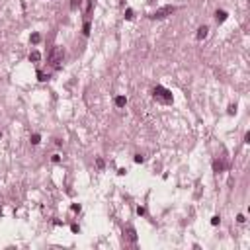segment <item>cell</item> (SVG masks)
<instances>
[{"label": "cell", "mask_w": 250, "mask_h": 250, "mask_svg": "<svg viewBox=\"0 0 250 250\" xmlns=\"http://www.w3.org/2000/svg\"><path fill=\"white\" fill-rule=\"evenodd\" d=\"M235 111H237V106H229V113L233 115V113H235Z\"/></svg>", "instance_id": "ffe728a7"}, {"label": "cell", "mask_w": 250, "mask_h": 250, "mask_svg": "<svg viewBox=\"0 0 250 250\" xmlns=\"http://www.w3.org/2000/svg\"><path fill=\"white\" fill-rule=\"evenodd\" d=\"M39 41H41V35H39V33H31V43L37 45Z\"/></svg>", "instance_id": "8fae6325"}, {"label": "cell", "mask_w": 250, "mask_h": 250, "mask_svg": "<svg viewBox=\"0 0 250 250\" xmlns=\"http://www.w3.org/2000/svg\"><path fill=\"white\" fill-rule=\"evenodd\" d=\"M47 59H49V63L53 67H59L61 63H63V59H65V49H63V47H53V49L49 51V57H47Z\"/></svg>", "instance_id": "7a4b0ae2"}, {"label": "cell", "mask_w": 250, "mask_h": 250, "mask_svg": "<svg viewBox=\"0 0 250 250\" xmlns=\"http://www.w3.org/2000/svg\"><path fill=\"white\" fill-rule=\"evenodd\" d=\"M227 12H225V10H217V12H215V20H217V24H223V22H225V20H227Z\"/></svg>", "instance_id": "5b68a950"}, {"label": "cell", "mask_w": 250, "mask_h": 250, "mask_svg": "<svg viewBox=\"0 0 250 250\" xmlns=\"http://www.w3.org/2000/svg\"><path fill=\"white\" fill-rule=\"evenodd\" d=\"M207 33H209V28H207V25H201L198 29V33H195V37H198V39H205Z\"/></svg>", "instance_id": "8992f818"}, {"label": "cell", "mask_w": 250, "mask_h": 250, "mask_svg": "<svg viewBox=\"0 0 250 250\" xmlns=\"http://www.w3.org/2000/svg\"><path fill=\"white\" fill-rule=\"evenodd\" d=\"M125 172H127L125 168H119V170H117V174H119V176H125Z\"/></svg>", "instance_id": "603a6c76"}, {"label": "cell", "mask_w": 250, "mask_h": 250, "mask_svg": "<svg viewBox=\"0 0 250 250\" xmlns=\"http://www.w3.org/2000/svg\"><path fill=\"white\" fill-rule=\"evenodd\" d=\"M219 223H221V217H219V215L211 217V225H219Z\"/></svg>", "instance_id": "e0dca14e"}, {"label": "cell", "mask_w": 250, "mask_h": 250, "mask_svg": "<svg viewBox=\"0 0 250 250\" xmlns=\"http://www.w3.org/2000/svg\"><path fill=\"white\" fill-rule=\"evenodd\" d=\"M127 240L129 242H137V231L133 227H127Z\"/></svg>", "instance_id": "277c9868"}, {"label": "cell", "mask_w": 250, "mask_h": 250, "mask_svg": "<svg viewBox=\"0 0 250 250\" xmlns=\"http://www.w3.org/2000/svg\"><path fill=\"white\" fill-rule=\"evenodd\" d=\"M0 215H2V207H0Z\"/></svg>", "instance_id": "d4e9b609"}, {"label": "cell", "mask_w": 250, "mask_h": 250, "mask_svg": "<svg viewBox=\"0 0 250 250\" xmlns=\"http://www.w3.org/2000/svg\"><path fill=\"white\" fill-rule=\"evenodd\" d=\"M152 96H155V100H158V102H162V104H172V92H170L168 88H164V86H155L152 88Z\"/></svg>", "instance_id": "6da1fadb"}, {"label": "cell", "mask_w": 250, "mask_h": 250, "mask_svg": "<svg viewBox=\"0 0 250 250\" xmlns=\"http://www.w3.org/2000/svg\"><path fill=\"white\" fill-rule=\"evenodd\" d=\"M115 106H117V108H125L127 106V98L125 96H117V98H115Z\"/></svg>", "instance_id": "ba28073f"}, {"label": "cell", "mask_w": 250, "mask_h": 250, "mask_svg": "<svg viewBox=\"0 0 250 250\" xmlns=\"http://www.w3.org/2000/svg\"><path fill=\"white\" fill-rule=\"evenodd\" d=\"M80 6V0H71V10H76Z\"/></svg>", "instance_id": "4fadbf2b"}, {"label": "cell", "mask_w": 250, "mask_h": 250, "mask_svg": "<svg viewBox=\"0 0 250 250\" xmlns=\"http://www.w3.org/2000/svg\"><path fill=\"white\" fill-rule=\"evenodd\" d=\"M137 213H139V215H145V207H137Z\"/></svg>", "instance_id": "7402d4cb"}, {"label": "cell", "mask_w": 250, "mask_h": 250, "mask_svg": "<svg viewBox=\"0 0 250 250\" xmlns=\"http://www.w3.org/2000/svg\"><path fill=\"white\" fill-rule=\"evenodd\" d=\"M125 20H133V10H131V8L125 10Z\"/></svg>", "instance_id": "5bb4252c"}, {"label": "cell", "mask_w": 250, "mask_h": 250, "mask_svg": "<svg viewBox=\"0 0 250 250\" xmlns=\"http://www.w3.org/2000/svg\"><path fill=\"white\" fill-rule=\"evenodd\" d=\"M145 158H143V155H135V162H143Z\"/></svg>", "instance_id": "d6986e66"}, {"label": "cell", "mask_w": 250, "mask_h": 250, "mask_svg": "<svg viewBox=\"0 0 250 250\" xmlns=\"http://www.w3.org/2000/svg\"><path fill=\"white\" fill-rule=\"evenodd\" d=\"M82 33H84V35H88V33H90V22H86V24H84V28H82Z\"/></svg>", "instance_id": "9a60e30c"}, {"label": "cell", "mask_w": 250, "mask_h": 250, "mask_svg": "<svg viewBox=\"0 0 250 250\" xmlns=\"http://www.w3.org/2000/svg\"><path fill=\"white\" fill-rule=\"evenodd\" d=\"M96 166H98V168H104V166H106L104 158H96Z\"/></svg>", "instance_id": "2e32d148"}, {"label": "cell", "mask_w": 250, "mask_h": 250, "mask_svg": "<svg viewBox=\"0 0 250 250\" xmlns=\"http://www.w3.org/2000/svg\"><path fill=\"white\" fill-rule=\"evenodd\" d=\"M71 231H72V233H78L80 229H78V225H71Z\"/></svg>", "instance_id": "44dd1931"}, {"label": "cell", "mask_w": 250, "mask_h": 250, "mask_svg": "<svg viewBox=\"0 0 250 250\" xmlns=\"http://www.w3.org/2000/svg\"><path fill=\"white\" fill-rule=\"evenodd\" d=\"M51 160L55 162V164H59V162H61V156H59V155H53V156H51Z\"/></svg>", "instance_id": "ac0fdd59"}, {"label": "cell", "mask_w": 250, "mask_h": 250, "mask_svg": "<svg viewBox=\"0 0 250 250\" xmlns=\"http://www.w3.org/2000/svg\"><path fill=\"white\" fill-rule=\"evenodd\" d=\"M39 143H41V137L37 135V133H35V135H31V145H39Z\"/></svg>", "instance_id": "7c38bea8"}, {"label": "cell", "mask_w": 250, "mask_h": 250, "mask_svg": "<svg viewBox=\"0 0 250 250\" xmlns=\"http://www.w3.org/2000/svg\"><path fill=\"white\" fill-rule=\"evenodd\" d=\"M39 59H41V53H39V51H31V53H29V61L37 63Z\"/></svg>", "instance_id": "9c48e42d"}, {"label": "cell", "mask_w": 250, "mask_h": 250, "mask_svg": "<svg viewBox=\"0 0 250 250\" xmlns=\"http://www.w3.org/2000/svg\"><path fill=\"white\" fill-rule=\"evenodd\" d=\"M225 168H227V164L223 162V160H215L213 162V170H215V172H223Z\"/></svg>", "instance_id": "52a82bcc"}, {"label": "cell", "mask_w": 250, "mask_h": 250, "mask_svg": "<svg viewBox=\"0 0 250 250\" xmlns=\"http://www.w3.org/2000/svg\"><path fill=\"white\" fill-rule=\"evenodd\" d=\"M237 221H238V223H244L246 219H244V215H238V217H237Z\"/></svg>", "instance_id": "cb8c5ba5"}, {"label": "cell", "mask_w": 250, "mask_h": 250, "mask_svg": "<svg viewBox=\"0 0 250 250\" xmlns=\"http://www.w3.org/2000/svg\"><path fill=\"white\" fill-rule=\"evenodd\" d=\"M174 12H176V6H162V8H158L156 12L151 14V20H164V18H168V16H172Z\"/></svg>", "instance_id": "3957f363"}, {"label": "cell", "mask_w": 250, "mask_h": 250, "mask_svg": "<svg viewBox=\"0 0 250 250\" xmlns=\"http://www.w3.org/2000/svg\"><path fill=\"white\" fill-rule=\"evenodd\" d=\"M37 80H41V82L49 80V74H45L43 71H37Z\"/></svg>", "instance_id": "30bf717a"}]
</instances>
